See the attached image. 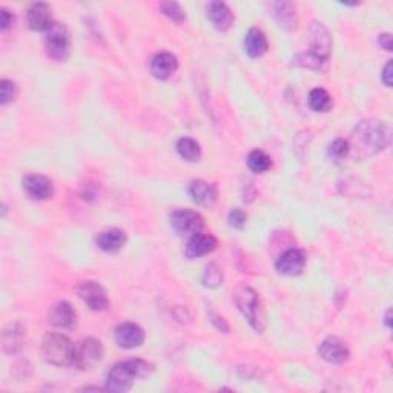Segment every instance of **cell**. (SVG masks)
Returning a JSON list of instances; mask_svg holds the SVG:
<instances>
[{
  "instance_id": "cell-21",
  "label": "cell",
  "mask_w": 393,
  "mask_h": 393,
  "mask_svg": "<svg viewBox=\"0 0 393 393\" xmlns=\"http://www.w3.org/2000/svg\"><path fill=\"white\" fill-rule=\"evenodd\" d=\"M179 68V60L171 52H158L151 60V74L158 80H167Z\"/></svg>"
},
{
  "instance_id": "cell-36",
  "label": "cell",
  "mask_w": 393,
  "mask_h": 393,
  "mask_svg": "<svg viewBox=\"0 0 393 393\" xmlns=\"http://www.w3.org/2000/svg\"><path fill=\"white\" fill-rule=\"evenodd\" d=\"M390 316H392V309H387V312H386V326H387V329H390Z\"/></svg>"
},
{
  "instance_id": "cell-18",
  "label": "cell",
  "mask_w": 393,
  "mask_h": 393,
  "mask_svg": "<svg viewBox=\"0 0 393 393\" xmlns=\"http://www.w3.org/2000/svg\"><path fill=\"white\" fill-rule=\"evenodd\" d=\"M48 321L57 329H71L76 323V311L68 301H57L50 307Z\"/></svg>"
},
{
  "instance_id": "cell-22",
  "label": "cell",
  "mask_w": 393,
  "mask_h": 393,
  "mask_svg": "<svg viewBox=\"0 0 393 393\" xmlns=\"http://www.w3.org/2000/svg\"><path fill=\"white\" fill-rule=\"evenodd\" d=\"M126 240H128L126 232L114 228V229H108V231L100 232L96 238V243H97L99 249H101L103 252H108V254H116V252H118L126 245Z\"/></svg>"
},
{
  "instance_id": "cell-1",
  "label": "cell",
  "mask_w": 393,
  "mask_h": 393,
  "mask_svg": "<svg viewBox=\"0 0 393 393\" xmlns=\"http://www.w3.org/2000/svg\"><path fill=\"white\" fill-rule=\"evenodd\" d=\"M390 137V126L386 121L377 118L362 120L355 126L349 140L350 154L360 160L377 155L389 148Z\"/></svg>"
},
{
  "instance_id": "cell-24",
  "label": "cell",
  "mask_w": 393,
  "mask_h": 393,
  "mask_svg": "<svg viewBox=\"0 0 393 393\" xmlns=\"http://www.w3.org/2000/svg\"><path fill=\"white\" fill-rule=\"evenodd\" d=\"M175 149L183 160L189 162V163L199 162L201 158V148H200L199 142L191 137H182L179 142H177Z\"/></svg>"
},
{
  "instance_id": "cell-12",
  "label": "cell",
  "mask_w": 393,
  "mask_h": 393,
  "mask_svg": "<svg viewBox=\"0 0 393 393\" xmlns=\"http://www.w3.org/2000/svg\"><path fill=\"white\" fill-rule=\"evenodd\" d=\"M23 191L33 200H50L54 195V184L48 179L39 174H30L23 179Z\"/></svg>"
},
{
  "instance_id": "cell-20",
  "label": "cell",
  "mask_w": 393,
  "mask_h": 393,
  "mask_svg": "<svg viewBox=\"0 0 393 393\" xmlns=\"http://www.w3.org/2000/svg\"><path fill=\"white\" fill-rule=\"evenodd\" d=\"M189 195L191 199L200 206H212L218 199L217 186L206 180H192L189 184Z\"/></svg>"
},
{
  "instance_id": "cell-28",
  "label": "cell",
  "mask_w": 393,
  "mask_h": 393,
  "mask_svg": "<svg viewBox=\"0 0 393 393\" xmlns=\"http://www.w3.org/2000/svg\"><path fill=\"white\" fill-rule=\"evenodd\" d=\"M201 283H203L204 287H209V289L218 287L223 283L221 269L215 263H211V265L206 266L203 277H201Z\"/></svg>"
},
{
  "instance_id": "cell-11",
  "label": "cell",
  "mask_w": 393,
  "mask_h": 393,
  "mask_svg": "<svg viewBox=\"0 0 393 393\" xmlns=\"http://www.w3.org/2000/svg\"><path fill=\"white\" fill-rule=\"evenodd\" d=\"M318 357L329 364H343L349 360L350 350L338 336H329L318 348Z\"/></svg>"
},
{
  "instance_id": "cell-8",
  "label": "cell",
  "mask_w": 393,
  "mask_h": 393,
  "mask_svg": "<svg viewBox=\"0 0 393 393\" xmlns=\"http://www.w3.org/2000/svg\"><path fill=\"white\" fill-rule=\"evenodd\" d=\"M172 229L182 237H194L204 228V220L192 209H175L170 215Z\"/></svg>"
},
{
  "instance_id": "cell-25",
  "label": "cell",
  "mask_w": 393,
  "mask_h": 393,
  "mask_svg": "<svg viewBox=\"0 0 393 393\" xmlns=\"http://www.w3.org/2000/svg\"><path fill=\"white\" fill-rule=\"evenodd\" d=\"M309 106H311L315 112H327L331 111L333 101L329 92L324 88H315L309 92Z\"/></svg>"
},
{
  "instance_id": "cell-7",
  "label": "cell",
  "mask_w": 393,
  "mask_h": 393,
  "mask_svg": "<svg viewBox=\"0 0 393 393\" xmlns=\"http://www.w3.org/2000/svg\"><path fill=\"white\" fill-rule=\"evenodd\" d=\"M103 360V345L96 338H83L76 344L74 350V362L80 370H91Z\"/></svg>"
},
{
  "instance_id": "cell-17",
  "label": "cell",
  "mask_w": 393,
  "mask_h": 393,
  "mask_svg": "<svg viewBox=\"0 0 393 393\" xmlns=\"http://www.w3.org/2000/svg\"><path fill=\"white\" fill-rule=\"evenodd\" d=\"M270 14L274 16L279 28L284 31H294L298 25L297 6L292 2H272L269 4Z\"/></svg>"
},
{
  "instance_id": "cell-35",
  "label": "cell",
  "mask_w": 393,
  "mask_h": 393,
  "mask_svg": "<svg viewBox=\"0 0 393 393\" xmlns=\"http://www.w3.org/2000/svg\"><path fill=\"white\" fill-rule=\"evenodd\" d=\"M378 43L382 50L386 51H392V34L389 33H384V34H380L378 37Z\"/></svg>"
},
{
  "instance_id": "cell-15",
  "label": "cell",
  "mask_w": 393,
  "mask_h": 393,
  "mask_svg": "<svg viewBox=\"0 0 393 393\" xmlns=\"http://www.w3.org/2000/svg\"><path fill=\"white\" fill-rule=\"evenodd\" d=\"M218 246V241L211 233H196V236L191 237L188 245L184 248V255L189 260H195L211 254Z\"/></svg>"
},
{
  "instance_id": "cell-5",
  "label": "cell",
  "mask_w": 393,
  "mask_h": 393,
  "mask_svg": "<svg viewBox=\"0 0 393 393\" xmlns=\"http://www.w3.org/2000/svg\"><path fill=\"white\" fill-rule=\"evenodd\" d=\"M74 344L67 335L48 333L42 341V357L52 366H71L74 362Z\"/></svg>"
},
{
  "instance_id": "cell-34",
  "label": "cell",
  "mask_w": 393,
  "mask_h": 393,
  "mask_svg": "<svg viewBox=\"0 0 393 393\" xmlns=\"http://www.w3.org/2000/svg\"><path fill=\"white\" fill-rule=\"evenodd\" d=\"M381 80H382V83H384V85H386L387 88H392V60H389V62L386 63V67L382 68Z\"/></svg>"
},
{
  "instance_id": "cell-14",
  "label": "cell",
  "mask_w": 393,
  "mask_h": 393,
  "mask_svg": "<svg viewBox=\"0 0 393 393\" xmlns=\"http://www.w3.org/2000/svg\"><path fill=\"white\" fill-rule=\"evenodd\" d=\"M26 23L33 31H48L52 25L51 6L45 2L33 4L26 11Z\"/></svg>"
},
{
  "instance_id": "cell-30",
  "label": "cell",
  "mask_w": 393,
  "mask_h": 393,
  "mask_svg": "<svg viewBox=\"0 0 393 393\" xmlns=\"http://www.w3.org/2000/svg\"><path fill=\"white\" fill-rule=\"evenodd\" d=\"M18 94V88L16 85V82L4 79L0 82V103L2 105H8V103H13L17 99Z\"/></svg>"
},
{
  "instance_id": "cell-3",
  "label": "cell",
  "mask_w": 393,
  "mask_h": 393,
  "mask_svg": "<svg viewBox=\"0 0 393 393\" xmlns=\"http://www.w3.org/2000/svg\"><path fill=\"white\" fill-rule=\"evenodd\" d=\"M154 372V366L151 362L143 360H128L117 362L106 375V386L108 392L123 393L133 387L135 380L148 378Z\"/></svg>"
},
{
  "instance_id": "cell-23",
  "label": "cell",
  "mask_w": 393,
  "mask_h": 393,
  "mask_svg": "<svg viewBox=\"0 0 393 393\" xmlns=\"http://www.w3.org/2000/svg\"><path fill=\"white\" fill-rule=\"evenodd\" d=\"M269 43L266 34L258 28H250L245 35V51L250 59H260L267 52Z\"/></svg>"
},
{
  "instance_id": "cell-32",
  "label": "cell",
  "mask_w": 393,
  "mask_h": 393,
  "mask_svg": "<svg viewBox=\"0 0 393 393\" xmlns=\"http://www.w3.org/2000/svg\"><path fill=\"white\" fill-rule=\"evenodd\" d=\"M14 21H16V18H14L13 13H9L6 8L0 9V30H2V31L9 30V28L14 25Z\"/></svg>"
},
{
  "instance_id": "cell-31",
  "label": "cell",
  "mask_w": 393,
  "mask_h": 393,
  "mask_svg": "<svg viewBox=\"0 0 393 393\" xmlns=\"http://www.w3.org/2000/svg\"><path fill=\"white\" fill-rule=\"evenodd\" d=\"M228 221H229V224H231V226H232L233 229L241 231V229H245V226H246V223H248V215H246V212L243 211V209H240V208H233V209L229 212V215H228Z\"/></svg>"
},
{
  "instance_id": "cell-27",
  "label": "cell",
  "mask_w": 393,
  "mask_h": 393,
  "mask_svg": "<svg viewBox=\"0 0 393 393\" xmlns=\"http://www.w3.org/2000/svg\"><path fill=\"white\" fill-rule=\"evenodd\" d=\"M327 154L332 158L333 162H341L344 158H348L350 155V145L349 140L344 138H336L327 148Z\"/></svg>"
},
{
  "instance_id": "cell-29",
  "label": "cell",
  "mask_w": 393,
  "mask_h": 393,
  "mask_svg": "<svg viewBox=\"0 0 393 393\" xmlns=\"http://www.w3.org/2000/svg\"><path fill=\"white\" fill-rule=\"evenodd\" d=\"M160 9H162V13L167 18H171L172 22L180 23V22L186 21V13H184V9L182 8L180 4H177V2H162L160 4Z\"/></svg>"
},
{
  "instance_id": "cell-19",
  "label": "cell",
  "mask_w": 393,
  "mask_h": 393,
  "mask_svg": "<svg viewBox=\"0 0 393 393\" xmlns=\"http://www.w3.org/2000/svg\"><path fill=\"white\" fill-rule=\"evenodd\" d=\"M206 16H208L215 30L221 33L231 30L233 25V13L224 2H211L206 8Z\"/></svg>"
},
{
  "instance_id": "cell-6",
  "label": "cell",
  "mask_w": 393,
  "mask_h": 393,
  "mask_svg": "<svg viewBox=\"0 0 393 393\" xmlns=\"http://www.w3.org/2000/svg\"><path fill=\"white\" fill-rule=\"evenodd\" d=\"M45 50L48 57H51L52 60H68L71 54V39L68 28L65 26V23L52 22L45 35Z\"/></svg>"
},
{
  "instance_id": "cell-4",
  "label": "cell",
  "mask_w": 393,
  "mask_h": 393,
  "mask_svg": "<svg viewBox=\"0 0 393 393\" xmlns=\"http://www.w3.org/2000/svg\"><path fill=\"white\" fill-rule=\"evenodd\" d=\"M232 295L233 303H236L240 314L245 316L252 329L258 333H263L266 329V315L258 294L248 284H238L233 289Z\"/></svg>"
},
{
  "instance_id": "cell-33",
  "label": "cell",
  "mask_w": 393,
  "mask_h": 393,
  "mask_svg": "<svg viewBox=\"0 0 393 393\" xmlns=\"http://www.w3.org/2000/svg\"><path fill=\"white\" fill-rule=\"evenodd\" d=\"M211 321H212V324H214L215 327H217L218 331H221V332H224V333H228V332H229V326H228L226 321H224V318H223V316L215 315V314H211Z\"/></svg>"
},
{
  "instance_id": "cell-16",
  "label": "cell",
  "mask_w": 393,
  "mask_h": 393,
  "mask_svg": "<svg viewBox=\"0 0 393 393\" xmlns=\"http://www.w3.org/2000/svg\"><path fill=\"white\" fill-rule=\"evenodd\" d=\"M26 329L21 321L9 323L2 332V350L6 355H16L22 350Z\"/></svg>"
},
{
  "instance_id": "cell-2",
  "label": "cell",
  "mask_w": 393,
  "mask_h": 393,
  "mask_svg": "<svg viewBox=\"0 0 393 393\" xmlns=\"http://www.w3.org/2000/svg\"><path fill=\"white\" fill-rule=\"evenodd\" d=\"M332 34L321 22H312L309 28V50L294 57L298 67L321 71L329 63L332 54Z\"/></svg>"
},
{
  "instance_id": "cell-13",
  "label": "cell",
  "mask_w": 393,
  "mask_h": 393,
  "mask_svg": "<svg viewBox=\"0 0 393 393\" xmlns=\"http://www.w3.org/2000/svg\"><path fill=\"white\" fill-rule=\"evenodd\" d=\"M114 340L121 349H135L145 343V331L138 324L123 323L114 331Z\"/></svg>"
},
{
  "instance_id": "cell-10",
  "label": "cell",
  "mask_w": 393,
  "mask_h": 393,
  "mask_svg": "<svg viewBox=\"0 0 393 393\" xmlns=\"http://www.w3.org/2000/svg\"><path fill=\"white\" fill-rule=\"evenodd\" d=\"M306 267V254L301 249H287L283 252L275 263V269L278 274L287 277H298L303 274Z\"/></svg>"
},
{
  "instance_id": "cell-9",
  "label": "cell",
  "mask_w": 393,
  "mask_h": 393,
  "mask_svg": "<svg viewBox=\"0 0 393 393\" xmlns=\"http://www.w3.org/2000/svg\"><path fill=\"white\" fill-rule=\"evenodd\" d=\"M77 295L82 301L94 312L106 311L109 307L108 292L105 291V287L97 282H83L77 287Z\"/></svg>"
},
{
  "instance_id": "cell-26",
  "label": "cell",
  "mask_w": 393,
  "mask_h": 393,
  "mask_svg": "<svg viewBox=\"0 0 393 393\" xmlns=\"http://www.w3.org/2000/svg\"><path fill=\"white\" fill-rule=\"evenodd\" d=\"M248 167L255 174H265L272 167V160L265 151L255 149L248 155Z\"/></svg>"
}]
</instances>
